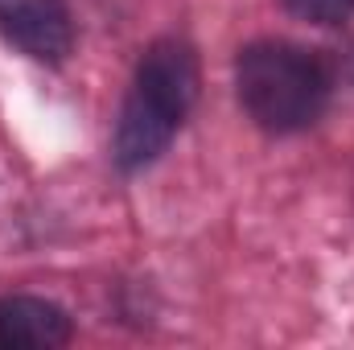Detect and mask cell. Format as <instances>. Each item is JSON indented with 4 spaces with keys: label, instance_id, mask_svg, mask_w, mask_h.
<instances>
[{
    "label": "cell",
    "instance_id": "obj_1",
    "mask_svg": "<svg viewBox=\"0 0 354 350\" xmlns=\"http://www.w3.org/2000/svg\"><path fill=\"white\" fill-rule=\"evenodd\" d=\"M198 99V58L185 42L177 37H161L145 50L132 91L124 99L120 124H115V165L120 169H145L153 165L174 132L181 128V120L189 116Z\"/></svg>",
    "mask_w": 354,
    "mask_h": 350
},
{
    "label": "cell",
    "instance_id": "obj_4",
    "mask_svg": "<svg viewBox=\"0 0 354 350\" xmlns=\"http://www.w3.org/2000/svg\"><path fill=\"white\" fill-rule=\"evenodd\" d=\"M75 334L66 309L46 297H0V350H54Z\"/></svg>",
    "mask_w": 354,
    "mask_h": 350
},
{
    "label": "cell",
    "instance_id": "obj_5",
    "mask_svg": "<svg viewBox=\"0 0 354 350\" xmlns=\"http://www.w3.org/2000/svg\"><path fill=\"white\" fill-rule=\"evenodd\" d=\"M284 8L313 25H338L354 12V0H284Z\"/></svg>",
    "mask_w": 354,
    "mask_h": 350
},
{
    "label": "cell",
    "instance_id": "obj_2",
    "mask_svg": "<svg viewBox=\"0 0 354 350\" xmlns=\"http://www.w3.org/2000/svg\"><path fill=\"white\" fill-rule=\"evenodd\" d=\"M235 87L243 111L264 132H297L326 111L330 75L313 50L288 42H252L239 50Z\"/></svg>",
    "mask_w": 354,
    "mask_h": 350
},
{
    "label": "cell",
    "instance_id": "obj_3",
    "mask_svg": "<svg viewBox=\"0 0 354 350\" xmlns=\"http://www.w3.org/2000/svg\"><path fill=\"white\" fill-rule=\"evenodd\" d=\"M0 33L37 62H62L75 46L66 0H0Z\"/></svg>",
    "mask_w": 354,
    "mask_h": 350
}]
</instances>
